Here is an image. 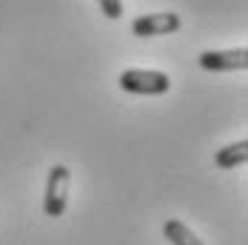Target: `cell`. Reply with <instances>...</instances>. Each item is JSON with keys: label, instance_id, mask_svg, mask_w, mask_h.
I'll return each instance as SVG.
<instances>
[{"label": "cell", "instance_id": "obj_7", "mask_svg": "<svg viewBox=\"0 0 248 245\" xmlns=\"http://www.w3.org/2000/svg\"><path fill=\"white\" fill-rule=\"evenodd\" d=\"M97 6L108 20H120L123 17V0H97Z\"/></svg>", "mask_w": 248, "mask_h": 245}, {"label": "cell", "instance_id": "obj_2", "mask_svg": "<svg viewBox=\"0 0 248 245\" xmlns=\"http://www.w3.org/2000/svg\"><path fill=\"white\" fill-rule=\"evenodd\" d=\"M117 83L128 94H149V97L166 94L171 89V77L166 72H157V69H125L117 77Z\"/></svg>", "mask_w": 248, "mask_h": 245}, {"label": "cell", "instance_id": "obj_3", "mask_svg": "<svg viewBox=\"0 0 248 245\" xmlns=\"http://www.w3.org/2000/svg\"><path fill=\"white\" fill-rule=\"evenodd\" d=\"M180 15L177 12H154V15H140L131 20V34L134 37H163L180 31Z\"/></svg>", "mask_w": 248, "mask_h": 245}, {"label": "cell", "instance_id": "obj_1", "mask_svg": "<svg viewBox=\"0 0 248 245\" xmlns=\"http://www.w3.org/2000/svg\"><path fill=\"white\" fill-rule=\"evenodd\" d=\"M69 185H72V171L63 163H54L49 168L46 180V194H43V211L49 220H60L69 208Z\"/></svg>", "mask_w": 248, "mask_h": 245}, {"label": "cell", "instance_id": "obj_5", "mask_svg": "<svg viewBox=\"0 0 248 245\" xmlns=\"http://www.w3.org/2000/svg\"><path fill=\"white\" fill-rule=\"evenodd\" d=\"M248 160V140H237V143H228L223 146L217 154H214V163H217V168H240V166H246Z\"/></svg>", "mask_w": 248, "mask_h": 245}, {"label": "cell", "instance_id": "obj_6", "mask_svg": "<svg viewBox=\"0 0 248 245\" xmlns=\"http://www.w3.org/2000/svg\"><path fill=\"white\" fill-rule=\"evenodd\" d=\"M163 237H166L171 245H205L186 222H180V220H166L163 222Z\"/></svg>", "mask_w": 248, "mask_h": 245}, {"label": "cell", "instance_id": "obj_4", "mask_svg": "<svg viewBox=\"0 0 248 245\" xmlns=\"http://www.w3.org/2000/svg\"><path fill=\"white\" fill-rule=\"evenodd\" d=\"M200 69L205 72H243L248 66V49L240 46V49H223V51H200L197 57Z\"/></svg>", "mask_w": 248, "mask_h": 245}]
</instances>
